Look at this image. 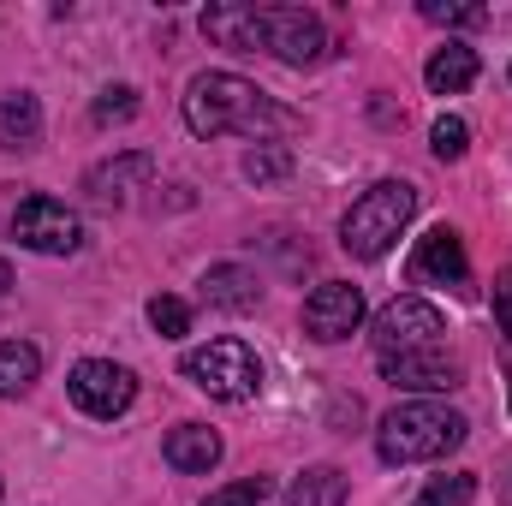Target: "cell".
I'll list each match as a JSON object with an SVG mask.
<instances>
[{
  "instance_id": "1",
  "label": "cell",
  "mask_w": 512,
  "mask_h": 506,
  "mask_svg": "<svg viewBox=\"0 0 512 506\" xmlns=\"http://www.w3.org/2000/svg\"><path fill=\"white\" fill-rule=\"evenodd\" d=\"M185 126H191V137H227V131H239V137L268 143L274 131L298 126V114H286L274 96H262L251 78H239V72H197L185 84Z\"/></svg>"
},
{
  "instance_id": "2",
  "label": "cell",
  "mask_w": 512,
  "mask_h": 506,
  "mask_svg": "<svg viewBox=\"0 0 512 506\" xmlns=\"http://www.w3.org/2000/svg\"><path fill=\"white\" fill-rule=\"evenodd\" d=\"M465 435H471V423L453 405L405 399V405H393L382 417L376 453H382V465H429V459H447L453 447H465Z\"/></svg>"
},
{
  "instance_id": "3",
  "label": "cell",
  "mask_w": 512,
  "mask_h": 506,
  "mask_svg": "<svg viewBox=\"0 0 512 506\" xmlns=\"http://www.w3.org/2000/svg\"><path fill=\"white\" fill-rule=\"evenodd\" d=\"M411 215H417V185H405V179H382V185H370V191L346 209V221H340V245H346V256H358V262H382V256L405 239Z\"/></svg>"
},
{
  "instance_id": "4",
  "label": "cell",
  "mask_w": 512,
  "mask_h": 506,
  "mask_svg": "<svg viewBox=\"0 0 512 506\" xmlns=\"http://www.w3.org/2000/svg\"><path fill=\"white\" fill-rule=\"evenodd\" d=\"M179 370H185L191 387H203L209 399H227V405H245V399L262 393V358L245 340H233V334H221L209 346H191Z\"/></svg>"
},
{
  "instance_id": "5",
  "label": "cell",
  "mask_w": 512,
  "mask_h": 506,
  "mask_svg": "<svg viewBox=\"0 0 512 506\" xmlns=\"http://www.w3.org/2000/svg\"><path fill=\"white\" fill-rule=\"evenodd\" d=\"M376 358H399V352H423V346H447V316L429 304V298H393L376 310Z\"/></svg>"
},
{
  "instance_id": "6",
  "label": "cell",
  "mask_w": 512,
  "mask_h": 506,
  "mask_svg": "<svg viewBox=\"0 0 512 506\" xmlns=\"http://www.w3.org/2000/svg\"><path fill=\"white\" fill-rule=\"evenodd\" d=\"M12 239L36 256H72L84 251V221L60 197H24L12 209Z\"/></svg>"
},
{
  "instance_id": "7",
  "label": "cell",
  "mask_w": 512,
  "mask_h": 506,
  "mask_svg": "<svg viewBox=\"0 0 512 506\" xmlns=\"http://www.w3.org/2000/svg\"><path fill=\"white\" fill-rule=\"evenodd\" d=\"M262 54L280 66H316L328 54V30L310 6H262Z\"/></svg>"
},
{
  "instance_id": "8",
  "label": "cell",
  "mask_w": 512,
  "mask_h": 506,
  "mask_svg": "<svg viewBox=\"0 0 512 506\" xmlns=\"http://www.w3.org/2000/svg\"><path fill=\"white\" fill-rule=\"evenodd\" d=\"M66 393H72V405H78L84 417H102V423H108V417L131 411L137 376H131L126 364H114V358H84V364H72Z\"/></svg>"
},
{
  "instance_id": "9",
  "label": "cell",
  "mask_w": 512,
  "mask_h": 506,
  "mask_svg": "<svg viewBox=\"0 0 512 506\" xmlns=\"http://www.w3.org/2000/svg\"><path fill=\"white\" fill-rule=\"evenodd\" d=\"M358 322H364V292H358L352 280H322V286L304 298V334L322 340V346L352 340Z\"/></svg>"
},
{
  "instance_id": "10",
  "label": "cell",
  "mask_w": 512,
  "mask_h": 506,
  "mask_svg": "<svg viewBox=\"0 0 512 506\" xmlns=\"http://www.w3.org/2000/svg\"><path fill=\"white\" fill-rule=\"evenodd\" d=\"M376 370H382L393 387H405V393H447V387H459V381H465V364H459L447 346H423V352L376 358Z\"/></svg>"
},
{
  "instance_id": "11",
  "label": "cell",
  "mask_w": 512,
  "mask_h": 506,
  "mask_svg": "<svg viewBox=\"0 0 512 506\" xmlns=\"http://www.w3.org/2000/svg\"><path fill=\"white\" fill-rule=\"evenodd\" d=\"M411 280L423 286H471V262H465V239L453 227H429L411 251Z\"/></svg>"
},
{
  "instance_id": "12",
  "label": "cell",
  "mask_w": 512,
  "mask_h": 506,
  "mask_svg": "<svg viewBox=\"0 0 512 506\" xmlns=\"http://www.w3.org/2000/svg\"><path fill=\"white\" fill-rule=\"evenodd\" d=\"M149 173H155V155L126 149V155H114V161H102V167L84 173V197H90L96 209H120V203L131 197V185H143Z\"/></svg>"
},
{
  "instance_id": "13",
  "label": "cell",
  "mask_w": 512,
  "mask_h": 506,
  "mask_svg": "<svg viewBox=\"0 0 512 506\" xmlns=\"http://www.w3.org/2000/svg\"><path fill=\"white\" fill-rule=\"evenodd\" d=\"M203 36L215 48H233V54H256L262 48V6L251 0H215L203 12Z\"/></svg>"
},
{
  "instance_id": "14",
  "label": "cell",
  "mask_w": 512,
  "mask_h": 506,
  "mask_svg": "<svg viewBox=\"0 0 512 506\" xmlns=\"http://www.w3.org/2000/svg\"><path fill=\"white\" fill-rule=\"evenodd\" d=\"M167 465L173 471H191V477H203V471H215L221 465V435L209 429V423H179V429H167Z\"/></svg>"
},
{
  "instance_id": "15",
  "label": "cell",
  "mask_w": 512,
  "mask_h": 506,
  "mask_svg": "<svg viewBox=\"0 0 512 506\" xmlns=\"http://www.w3.org/2000/svg\"><path fill=\"white\" fill-rule=\"evenodd\" d=\"M256 298H262V280L251 268H239V262H215L203 274V304H215V310L245 316V310H256Z\"/></svg>"
},
{
  "instance_id": "16",
  "label": "cell",
  "mask_w": 512,
  "mask_h": 506,
  "mask_svg": "<svg viewBox=\"0 0 512 506\" xmlns=\"http://www.w3.org/2000/svg\"><path fill=\"white\" fill-rule=\"evenodd\" d=\"M423 84H429L435 96H459V90H471V84H477V48H465V42L435 48L429 66H423Z\"/></svg>"
},
{
  "instance_id": "17",
  "label": "cell",
  "mask_w": 512,
  "mask_h": 506,
  "mask_svg": "<svg viewBox=\"0 0 512 506\" xmlns=\"http://www.w3.org/2000/svg\"><path fill=\"white\" fill-rule=\"evenodd\" d=\"M42 143V102L30 90L0 96V149H36Z\"/></svg>"
},
{
  "instance_id": "18",
  "label": "cell",
  "mask_w": 512,
  "mask_h": 506,
  "mask_svg": "<svg viewBox=\"0 0 512 506\" xmlns=\"http://www.w3.org/2000/svg\"><path fill=\"white\" fill-rule=\"evenodd\" d=\"M346 495H352V483H346L334 465H310V471L286 489L280 506H346Z\"/></svg>"
},
{
  "instance_id": "19",
  "label": "cell",
  "mask_w": 512,
  "mask_h": 506,
  "mask_svg": "<svg viewBox=\"0 0 512 506\" xmlns=\"http://www.w3.org/2000/svg\"><path fill=\"white\" fill-rule=\"evenodd\" d=\"M36 376H42V352L30 340H0V399L30 393Z\"/></svg>"
},
{
  "instance_id": "20",
  "label": "cell",
  "mask_w": 512,
  "mask_h": 506,
  "mask_svg": "<svg viewBox=\"0 0 512 506\" xmlns=\"http://www.w3.org/2000/svg\"><path fill=\"white\" fill-rule=\"evenodd\" d=\"M471 501H477V477L471 471H447V477H429L411 506H471Z\"/></svg>"
},
{
  "instance_id": "21",
  "label": "cell",
  "mask_w": 512,
  "mask_h": 506,
  "mask_svg": "<svg viewBox=\"0 0 512 506\" xmlns=\"http://www.w3.org/2000/svg\"><path fill=\"white\" fill-rule=\"evenodd\" d=\"M149 328H155L161 340H185V334H191V304L173 298V292H155V298H149Z\"/></svg>"
},
{
  "instance_id": "22",
  "label": "cell",
  "mask_w": 512,
  "mask_h": 506,
  "mask_svg": "<svg viewBox=\"0 0 512 506\" xmlns=\"http://www.w3.org/2000/svg\"><path fill=\"white\" fill-rule=\"evenodd\" d=\"M292 173V149L286 143H256L251 155H245V179L251 185H274V179H286Z\"/></svg>"
},
{
  "instance_id": "23",
  "label": "cell",
  "mask_w": 512,
  "mask_h": 506,
  "mask_svg": "<svg viewBox=\"0 0 512 506\" xmlns=\"http://www.w3.org/2000/svg\"><path fill=\"white\" fill-rule=\"evenodd\" d=\"M423 18H429V24H447V30H477V24H489V6H453V0H423Z\"/></svg>"
},
{
  "instance_id": "24",
  "label": "cell",
  "mask_w": 512,
  "mask_h": 506,
  "mask_svg": "<svg viewBox=\"0 0 512 506\" xmlns=\"http://www.w3.org/2000/svg\"><path fill=\"white\" fill-rule=\"evenodd\" d=\"M429 149H435L441 161H459V155L471 149V126H465L459 114H441V120H435V131H429Z\"/></svg>"
},
{
  "instance_id": "25",
  "label": "cell",
  "mask_w": 512,
  "mask_h": 506,
  "mask_svg": "<svg viewBox=\"0 0 512 506\" xmlns=\"http://www.w3.org/2000/svg\"><path fill=\"white\" fill-rule=\"evenodd\" d=\"M90 114H96V126H126L131 114H137V90H131V84H120V90H102V102H96Z\"/></svg>"
},
{
  "instance_id": "26",
  "label": "cell",
  "mask_w": 512,
  "mask_h": 506,
  "mask_svg": "<svg viewBox=\"0 0 512 506\" xmlns=\"http://www.w3.org/2000/svg\"><path fill=\"white\" fill-rule=\"evenodd\" d=\"M262 501H268V477H239V483L215 489L203 506H262Z\"/></svg>"
},
{
  "instance_id": "27",
  "label": "cell",
  "mask_w": 512,
  "mask_h": 506,
  "mask_svg": "<svg viewBox=\"0 0 512 506\" xmlns=\"http://www.w3.org/2000/svg\"><path fill=\"white\" fill-rule=\"evenodd\" d=\"M495 322H501V334L512 340V268L495 274Z\"/></svg>"
},
{
  "instance_id": "28",
  "label": "cell",
  "mask_w": 512,
  "mask_h": 506,
  "mask_svg": "<svg viewBox=\"0 0 512 506\" xmlns=\"http://www.w3.org/2000/svg\"><path fill=\"white\" fill-rule=\"evenodd\" d=\"M6 286H12V268H6V256H0V298H6Z\"/></svg>"
},
{
  "instance_id": "29",
  "label": "cell",
  "mask_w": 512,
  "mask_h": 506,
  "mask_svg": "<svg viewBox=\"0 0 512 506\" xmlns=\"http://www.w3.org/2000/svg\"><path fill=\"white\" fill-rule=\"evenodd\" d=\"M501 501H507V506H512V477H507V495H501Z\"/></svg>"
}]
</instances>
